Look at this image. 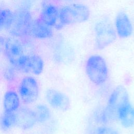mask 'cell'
<instances>
[{"label":"cell","mask_w":134,"mask_h":134,"mask_svg":"<svg viewBox=\"0 0 134 134\" xmlns=\"http://www.w3.org/2000/svg\"><path fill=\"white\" fill-rule=\"evenodd\" d=\"M88 7L83 3H72L62 7L59 10V21L54 28L61 29L66 25L82 23L90 18Z\"/></svg>","instance_id":"6da1fadb"},{"label":"cell","mask_w":134,"mask_h":134,"mask_svg":"<svg viewBox=\"0 0 134 134\" xmlns=\"http://www.w3.org/2000/svg\"><path fill=\"white\" fill-rule=\"evenodd\" d=\"M130 101L128 92L122 85L117 86L111 93L106 107L98 117V121L106 123L111 120L116 119L118 109L125 103Z\"/></svg>","instance_id":"7a4b0ae2"},{"label":"cell","mask_w":134,"mask_h":134,"mask_svg":"<svg viewBox=\"0 0 134 134\" xmlns=\"http://www.w3.org/2000/svg\"><path fill=\"white\" fill-rule=\"evenodd\" d=\"M94 43L98 50H103L112 44L117 38L114 25L107 17L98 19L94 26Z\"/></svg>","instance_id":"3957f363"},{"label":"cell","mask_w":134,"mask_h":134,"mask_svg":"<svg viewBox=\"0 0 134 134\" xmlns=\"http://www.w3.org/2000/svg\"><path fill=\"white\" fill-rule=\"evenodd\" d=\"M85 71L90 80L96 85L103 84L108 77L106 61L99 54H93L88 58L85 64Z\"/></svg>","instance_id":"277c9868"},{"label":"cell","mask_w":134,"mask_h":134,"mask_svg":"<svg viewBox=\"0 0 134 134\" xmlns=\"http://www.w3.org/2000/svg\"><path fill=\"white\" fill-rule=\"evenodd\" d=\"M13 24L9 30L15 37L28 35L29 30L33 20L30 13L26 9H20L14 12Z\"/></svg>","instance_id":"5b68a950"},{"label":"cell","mask_w":134,"mask_h":134,"mask_svg":"<svg viewBox=\"0 0 134 134\" xmlns=\"http://www.w3.org/2000/svg\"><path fill=\"white\" fill-rule=\"evenodd\" d=\"M39 92L38 84L34 77L28 76L23 79L19 85V93L24 104H30L36 101Z\"/></svg>","instance_id":"8992f818"},{"label":"cell","mask_w":134,"mask_h":134,"mask_svg":"<svg viewBox=\"0 0 134 134\" xmlns=\"http://www.w3.org/2000/svg\"><path fill=\"white\" fill-rule=\"evenodd\" d=\"M113 25L117 36L121 39L128 38L133 32L132 21L129 15L124 11H120L116 14Z\"/></svg>","instance_id":"52a82bcc"},{"label":"cell","mask_w":134,"mask_h":134,"mask_svg":"<svg viewBox=\"0 0 134 134\" xmlns=\"http://www.w3.org/2000/svg\"><path fill=\"white\" fill-rule=\"evenodd\" d=\"M46 99L52 108L60 111H65L71 106L69 97L65 93L55 89L50 88L47 90Z\"/></svg>","instance_id":"ba28073f"},{"label":"cell","mask_w":134,"mask_h":134,"mask_svg":"<svg viewBox=\"0 0 134 134\" xmlns=\"http://www.w3.org/2000/svg\"><path fill=\"white\" fill-rule=\"evenodd\" d=\"M4 51L7 60L13 66L25 54L23 44L18 39L15 38L6 39Z\"/></svg>","instance_id":"9c48e42d"},{"label":"cell","mask_w":134,"mask_h":134,"mask_svg":"<svg viewBox=\"0 0 134 134\" xmlns=\"http://www.w3.org/2000/svg\"><path fill=\"white\" fill-rule=\"evenodd\" d=\"M17 118V126L23 130L32 128L37 122L34 110L27 107L22 106L15 111Z\"/></svg>","instance_id":"30bf717a"},{"label":"cell","mask_w":134,"mask_h":134,"mask_svg":"<svg viewBox=\"0 0 134 134\" xmlns=\"http://www.w3.org/2000/svg\"><path fill=\"white\" fill-rule=\"evenodd\" d=\"M53 35V28L47 25L39 18L33 19L31 24L28 36L39 39L50 38Z\"/></svg>","instance_id":"8fae6325"},{"label":"cell","mask_w":134,"mask_h":134,"mask_svg":"<svg viewBox=\"0 0 134 134\" xmlns=\"http://www.w3.org/2000/svg\"><path fill=\"white\" fill-rule=\"evenodd\" d=\"M116 119L126 128L134 125V106L130 101L122 105L116 112Z\"/></svg>","instance_id":"7c38bea8"},{"label":"cell","mask_w":134,"mask_h":134,"mask_svg":"<svg viewBox=\"0 0 134 134\" xmlns=\"http://www.w3.org/2000/svg\"><path fill=\"white\" fill-rule=\"evenodd\" d=\"M59 10L55 5L47 4L42 8L39 18L47 25L54 27L59 21Z\"/></svg>","instance_id":"4fadbf2b"},{"label":"cell","mask_w":134,"mask_h":134,"mask_svg":"<svg viewBox=\"0 0 134 134\" xmlns=\"http://www.w3.org/2000/svg\"><path fill=\"white\" fill-rule=\"evenodd\" d=\"M20 106V98L14 91H7L3 99V108L5 112H15Z\"/></svg>","instance_id":"5bb4252c"},{"label":"cell","mask_w":134,"mask_h":134,"mask_svg":"<svg viewBox=\"0 0 134 134\" xmlns=\"http://www.w3.org/2000/svg\"><path fill=\"white\" fill-rule=\"evenodd\" d=\"M28 67L29 73L38 75L40 74L43 70L44 62L42 59L37 54H28Z\"/></svg>","instance_id":"9a60e30c"},{"label":"cell","mask_w":134,"mask_h":134,"mask_svg":"<svg viewBox=\"0 0 134 134\" xmlns=\"http://www.w3.org/2000/svg\"><path fill=\"white\" fill-rule=\"evenodd\" d=\"M17 126L15 112H5L0 117V128L3 131H8Z\"/></svg>","instance_id":"2e32d148"},{"label":"cell","mask_w":134,"mask_h":134,"mask_svg":"<svg viewBox=\"0 0 134 134\" xmlns=\"http://www.w3.org/2000/svg\"><path fill=\"white\" fill-rule=\"evenodd\" d=\"M14 13L7 8H0V31L9 30L13 23Z\"/></svg>","instance_id":"e0dca14e"},{"label":"cell","mask_w":134,"mask_h":134,"mask_svg":"<svg viewBox=\"0 0 134 134\" xmlns=\"http://www.w3.org/2000/svg\"><path fill=\"white\" fill-rule=\"evenodd\" d=\"M34 111L38 123H45L51 118V114L50 110L45 105L39 104L37 105Z\"/></svg>","instance_id":"ac0fdd59"},{"label":"cell","mask_w":134,"mask_h":134,"mask_svg":"<svg viewBox=\"0 0 134 134\" xmlns=\"http://www.w3.org/2000/svg\"><path fill=\"white\" fill-rule=\"evenodd\" d=\"M94 134H119V132L116 128L113 127L102 125L95 129Z\"/></svg>","instance_id":"d6986e66"},{"label":"cell","mask_w":134,"mask_h":134,"mask_svg":"<svg viewBox=\"0 0 134 134\" xmlns=\"http://www.w3.org/2000/svg\"><path fill=\"white\" fill-rule=\"evenodd\" d=\"M14 67H9L6 69L5 73L4 76L8 81H12L15 78V72Z\"/></svg>","instance_id":"ffe728a7"},{"label":"cell","mask_w":134,"mask_h":134,"mask_svg":"<svg viewBox=\"0 0 134 134\" xmlns=\"http://www.w3.org/2000/svg\"><path fill=\"white\" fill-rule=\"evenodd\" d=\"M5 41H6V39L4 37H0V54L1 52L3 51H4Z\"/></svg>","instance_id":"44dd1931"},{"label":"cell","mask_w":134,"mask_h":134,"mask_svg":"<svg viewBox=\"0 0 134 134\" xmlns=\"http://www.w3.org/2000/svg\"><path fill=\"white\" fill-rule=\"evenodd\" d=\"M62 1H67V2H71V1H75V0H62Z\"/></svg>","instance_id":"7402d4cb"}]
</instances>
